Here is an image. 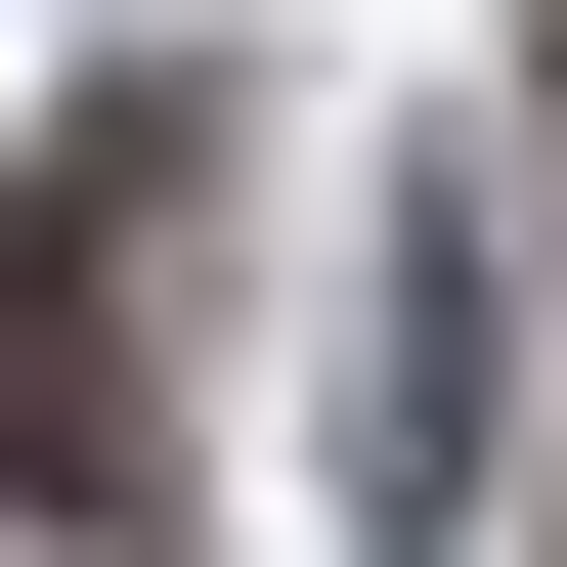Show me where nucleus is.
Segmentation results:
<instances>
[{
    "instance_id": "obj_1",
    "label": "nucleus",
    "mask_w": 567,
    "mask_h": 567,
    "mask_svg": "<svg viewBox=\"0 0 567 567\" xmlns=\"http://www.w3.org/2000/svg\"><path fill=\"white\" fill-rule=\"evenodd\" d=\"M0 481H87V524H132V350H87V262H44V175H0Z\"/></svg>"
}]
</instances>
